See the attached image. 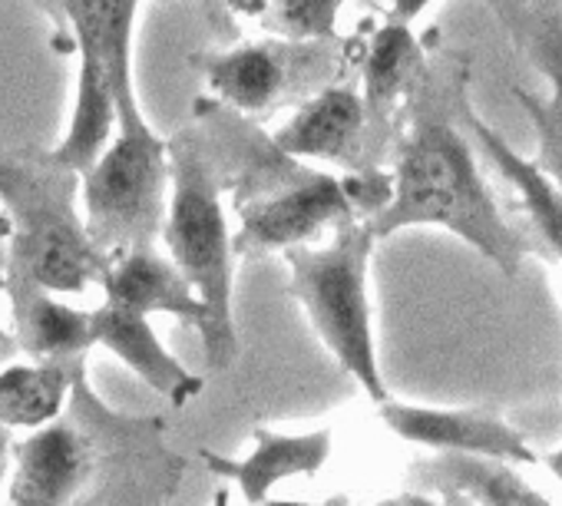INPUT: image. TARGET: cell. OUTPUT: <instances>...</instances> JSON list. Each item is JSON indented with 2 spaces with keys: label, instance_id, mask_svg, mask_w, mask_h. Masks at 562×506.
<instances>
[{
  "label": "cell",
  "instance_id": "cell-15",
  "mask_svg": "<svg viewBox=\"0 0 562 506\" xmlns=\"http://www.w3.org/2000/svg\"><path fill=\"white\" fill-rule=\"evenodd\" d=\"M295 60V44H248L225 54H212L202 60L209 87L241 113L268 110L281 93L289 90Z\"/></svg>",
  "mask_w": 562,
  "mask_h": 506
},
{
  "label": "cell",
  "instance_id": "cell-28",
  "mask_svg": "<svg viewBox=\"0 0 562 506\" xmlns=\"http://www.w3.org/2000/svg\"><path fill=\"white\" fill-rule=\"evenodd\" d=\"M4 269H8V266L0 262V302H4Z\"/></svg>",
  "mask_w": 562,
  "mask_h": 506
},
{
  "label": "cell",
  "instance_id": "cell-24",
  "mask_svg": "<svg viewBox=\"0 0 562 506\" xmlns=\"http://www.w3.org/2000/svg\"><path fill=\"white\" fill-rule=\"evenodd\" d=\"M11 457H14V440H11V430L0 424V490L11 480Z\"/></svg>",
  "mask_w": 562,
  "mask_h": 506
},
{
  "label": "cell",
  "instance_id": "cell-20",
  "mask_svg": "<svg viewBox=\"0 0 562 506\" xmlns=\"http://www.w3.org/2000/svg\"><path fill=\"white\" fill-rule=\"evenodd\" d=\"M552 80H555V93L549 100H539L526 90H519V100L536 130V146H539L536 169L562 192V70L555 64H552Z\"/></svg>",
  "mask_w": 562,
  "mask_h": 506
},
{
  "label": "cell",
  "instance_id": "cell-10",
  "mask_svg": "<svg viewBox=\"0 0 562 506\" xmlns=\"http://www.w3.org/2000/svg\"><path fill=\"white\" fill-rule=\"evenodd\" d=\"M255 447L248 457L232 460V457H218L202 450L205 466L215 476L232 480L248 506H261L271 499V490L278 483H285L292 476H318V470L328 463L331 450H335V434L331 427L322 430H308V434H278V430H265L255 427L251 434Z\"/></svg>",
  "mask_w": 562,
  "mask_h": 506
},
{
  "label": "cell",
  "instance_id": "cell-16",
  "mask_svg": "<svg viewBox=\"0 0 562 506\" xmlns=\"http://www.w3.org/2000/svg\"><path fill=\"white\" fill-rule=\"evenodd\" d=\"M420 480L473 506H555L519 473V466L486 457L440 453L437 460L424 463Z\"/></svg>",
  "mask_w": 562,
  "mask_h": 506
},
{
  "label": "cell",
  "instance_id": "cell-14",
  "mask_svg": "<svg viewBox=\"0 0 562 506\" xmlns=\"http://www.w3.org/2000/svg\"><path fill=\"white\" fill-rule=\"evenodd\" d=\"M120 126V100H116V87L103 67V60L80 44V70H77V100H74V113H70V126L64 143L50 153L54 162H60L64 169L83 176L100 156L103 149L113 143Z\"/></svg>",
  "mask_w": 562,
  "mask_h": 506
},
{
  "label": "cell",
  "instance_id": "cell-17",
  "mask_svg": "<svg viewBox=\"0 0 562 506\" xmlns=\"http://www.w3.org/2000/svg\"><path fill=\"white\" fill-rule=\"evenodd\" d=\"M463 120L473 130L476 143L486 149V156L496 162V169L509 179V185L519 192L522 209L529 212L536 232L542 235V241L562 259V192L536 169V162L522 159L509 143H503L470 106H463Z\"/></svg>",
  "mask_w": 562,
  "mask_h": 506
},
{
  "label": "cell",
  "instance_id": "cell-2",
  "mask_svg": "<svg viewBox=\"0 0 562 506\" xmlns=\"http://www.w3.org/2000/svg\"><path fill=\"white\" fill-rule=\"evenodd\" d=\"M159 235L166 241V259L179 269L205 308V361L225 371L238 355V328L232 312L235 251L218 176L189 136L169 143V199Z\"/></svg>",
  "mask_w": 562,
  "mask_h": 506
},
{
  "label": "cell",
  "instance_id": "cell-12",
  "mask_svg": "<svg viewBox=\"0 0 562 506\" xmlns=\"http://www.w3.org/2000/svg\"><path fill=\"white\" fill-rule=\"evenodd\" d=\"M364 126L361 97L348 87H328L295 110V116L271 136V146L289 159L358 166Z\"/></svg>",
  "mask_w": 562,
  "mask_h": 506
},
{
  "label": "cell",
  "instance_id": "cell-19",
  "mask_svg": "<svg viewBox=\"0 0 562 506\" xmlns=\"http://www.w3.org/2000/svg\"><path fill=\"white\" fill-rule=\"evenodd\" d=\"M420 67V50L417 41L404 24H387L378 31L368 67H364V120L368 123H384L397 97L411 87L414 74Z\"/></svg>",
  "mask_w": 562,
  "mask_h": 506
},
{
  "label": "cell",
  "instance_id": "cell-21",
  "mask_svg": "<svg viewBox=\"0 0 562 506\" xmlns=\"http://www.w3.org/2000/svg\"><path fill=\"white\" fill-rule=\"evenodd\" d=\"M341 0H274L278 31L292 41L328 37L335 31Z\"/></svg>",
  "mask_w": 562,
  "mask_h": 506
},
{
  "label": "cell",
  "instance_id": "cell-1",
  "mask_svg": "<svg viewBox=\"0 0 562 506\" xmlns=\"http://www.w3.org/2000/svg\"><path fill=\"white\" fill-rule=\"evenodd\" d=\"M407 225H440L473 245L503 276L519 272L522 245L493 205L467 139L440 113L414 123L397 156L391 199L368 218L374 238Z\"/></svg>",
  "mask_w": 562,
  "mask_h": 506
},
{
  "label": "cell",
  "instance_id": "cell-11",
  "mask_svg": "<svg viewBox=\"0 0 562 506\" xmlns=\"http://www.w3.org/2000/svg\"><path fill=\"white\" fill-rule=\"evenodd\" d=\"M90 341L116 355L143 384H149L172 407L189 404L202 391V378L179 364L172 351L156 338L149 318L136 312L103 302L97 312H90Z\"/></svg>",
  "mask_w": 562,
  "mask_h": 506
},
{
  "label": "cell",
  "instance_id": "cell-25",
  "mask_svg": "<svg viewBox=\"0 0 562 506\" xmlns=\"http://www.w3.org/2000/svg\"><path fill=\"white\" fill-rule=\"evenodd\" d=\"M539 463H542V466H549V473L562 483V447H559V450H546V453H539Z\"/></svg>",
  "mask_w": 562,
  "mask_h": 506
},
{
  "label": "cell",
  "instance_id": "cell-23",
  "mask_svg": "<svg viewBox=\"0 0 562 506\" xmlns=\"http://www.w3.org/2000/svg\"><path fill=\"white\" fill-rule=\"evenodd\" d=\"M430 4V0H394V8H391V24H411L424 8Z\"/></svg>",
  "mask_w": 562,
  "mask_h": 506
},
{
  "label": "cell",
  "instance_id": "cell-30",
  "mask_svg": "<svg viewBox=\"0 0 562 506\" xmlns=\"http://www.w3.org/2000/svg\"><path fill=\"white\" fill-rule=\"evenodd\" d=\"M555 67L562 70V50H559V57H555Z\"/></svg>",
  "mask_w": 562,
  "mask_h": 506
},
{
  "label": "cell",
  "instance_id": "cell-26",
  "mask_svg": "<svg viewBox=\"0 0 562 506\" xmlns=\"http://www.w3.org/2000/svg\"><path fill=\"white\" fill-rule=\"evenodd\" d=\"M212 506H232V499H228V490H218L215 493V503Z\"/></svg>",
  "mask_w": 562,
  "mask_h": 506
},
{
  "label": "cell",
  "instance_id": "cell-8",
  "mask_svg": "<svg viewBox=\"0 0 562 506\" xmlns=\"http://www.w3.org/2000/svg\"><path fill=\"white\" fill-rule=\"evenodd\" d=\"M93 470V440L70 420H54L14 443L11 506H67Z\"/></svg>",
  "mask_w": 562,
  "mask_h": 506
},
{
  "label": "cell",
  "instance_id": "cell-27",
  "mask_svg": "<svg viewBox=\"0 0 562 506\" xmlns=\"http://www.w3.org/2000/svg\"><path fill=\"white\" fill-rule=\"evenodd\" d=\"M447 506H473V503H467V499H460V496H447Z\"/></svg>",
  "mask_w": 562,
  "mask_h": 506
},
{
  "label": "cell",
  "instance_id": "cell-13",
  "mask_svg": "<svg viewBox=\"0 0 562 506\" xmlns=\"http://www.w3.org/2000/svg\"><path fill=\"white\" fill-rule=\"evenodd\" d=\"M4 299L11 302L18 345L34 361L74 368L93 348L90 312H77L54 292L11 272H4Z\"/></svg>",
  "mask_w": 562,
  "mask_h": 506
},
{
  "label": "cell",
  "instance_id": "cell-3",
  "mask_svg": "<svg viewBox=\"0 0 562 506\" xmlns=\"http://www.w3.org/2000/svg\"><path fill=\"white\" fill-rule=\"evenodd\" d=\"M80 176L54 156L18 159L0 153V202L11 215L8 269L54 295H80L106 272V256L77 212Z\"/></svg>",
  "mask_w": 562,
  "mask_h": 506
},
{
  "label": "cell",
  "instance_id": "cell-9",
  "mask_svg": "<svg viewBox=\"0 0 562 506\" xmlns=\"http://www.w3.org/2000/svg\"><path fill=\"white\" fill-rule=\"evenodd\" d=\"M106 305L136 312L143 318L169 315L189 328L205 335V308L179 276V269L162 256L156 245L123 248L106 259V272L100 279Z\"/></svg>",
  "mask_w": 562,
  "mask_h": 506
},
{
  "label": "cell",
  "instance_id": "cell-18",
  "mask_svg": "<svg viewBox=\"0 0 562 506\" xmlns=\"http://www.w3.org/2000/svg\"><path fill=\"white\" fill-rule=\"evenodd\" d=\"M74 381V368L31 361V364H11L0 371V424L8 430L14 427H47L60 417Z\"/></svg>",
  "mask_w": 562,
  "mask_h": 506
},
{
  "label": "cell",
  "instance_id": "cell-29",
  "mask_svg": "<svg viewBox=\"0 0 562 506\" xmlns=\"http://www.w3.org/2000/svg\"><path fill=\"white\" fill-rule=\"evenodd\" d=\"M0 262L8 266V248H4V238H0Z\"/></svg>",
  "mask_w": 562,
  "mask_h": 506
},
{
  "label": "cell",
  "instance_id": "cell-4",
  "mask_svg": "<svg viewBox=\"0 0 562 506\" xmlns=\"http://www.w3.org/2000/svg\"><path fill=\"white\" fill-rule=\"evenodd\" d=\"M374 241L378 238L371 235L368 218H351L338 225L331 241L322 248H289L285 262L292 272L289 292L305 308L315 335L325 341L338 368L351 374L374 404H384L391 394L378 361L374 308L368 289Z\"/></svg>",
  "mask_w": 562,
  "mask_h": 506
},
{
  "label": "cell",
  "instance_id": "cell-5",
  "mask_svg": "<svg viewBox=\"0 0 562 506\" xmlns=\"http://www.w3.org/2000/svg\"><path fill=\"white\" fill-rule=\"evenodd\" d=\"M83 225L103 256L156 245L169 199V143L146 123L136 100L120 103V126L80 179Z\"/></svg>",
  "mask_w": 562,
  "mask_h": 506
},
{
  "label": "cell",
  "instance_id": "cell-7",
  "mask_svg": "<svg viewBox=\"0 0 562 506\" xmlns=\"http://www.w3.org/2000/svg\"><path fill=\"white\" fill-rule=\"evenodd\" d=\"M378 407H381V420L387 424V430L407 443H420L440 453L503 460L513 466L539 463V453L529 447V440L493 411L427 407V404H407V401H391V397Z\"/></svg>",
  "mask_w": 562,
  "mask_h": 506
},
{
  "label": "cell",
  "instance_id": "cell-22",
  "mask_svg": "<svg viewBox=\"0 0 562 506\" xmlns=\"http://www.w3.org/2000/svg\"><path fill=\"white\" fill-rule=\"evenodd\" d=\"M261 506H440V503H434L430 496H420V493H397V496H384V499H374V503H351L345 496H331V499H322V503H312V499H268Z\"/></svg>",
  "mask_w": 562,
  "mask_h": 506
},
{
  "label": "cell",
  "instance_id": "cell-6",
  "mask_svg": "<svg viewBox=\"0 0 562 506\" xmlns=\"http://www.w3.org/2000/svg\"><path fill=\"white\" fill-rule=\"evenodd\" d=\"M358 218L355 179L305 172L261 199L238 205V235H232L235 259H261L268 251L308 245L318 232Z\"/></svg>",
  "mask_w": 562,
  "mask_h": 506
}]
</instances>
